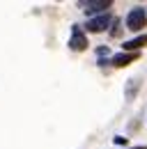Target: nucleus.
Returning a JSON list of instances; mask_svg holds the SVG:
<instances>
[{"label": "nucleus", "mask_w": 147, "mask_h": 149, "mask_svg": "<svg viewBox=\"0 0 147 149\" xmlns=\"http://www.w3.org/2000/svg\"><path fill=\"white\" fill-rule=\"evenodd\" d=\"M136 149H147V147H136Z\"/></svg>", "instance_id": "11"}, {"label": "nucleus", "mask_w": 147, "mask_h": 149, "mask_svg": "<svg viewBox=\"0 0 147 149\" xmlns=\"http://www.w3.org/2000/svg\"><path fill=\"white\" fill-rule=\"evenodd\" d=\"M138 90V80H129V87H127V99H131V94H136Z\"/></svg>", "instance_id": "7"}, {"label": "nucleus", "mask_w": 147, "mask_h": 149, "mask_svg": "<svg viewBox=\"0 0 147 149\" xmlns=\"http://www.w3.org/2000/svg\"><path fill=\"white\" fill-rule=\"evenodd\" d=\"M124 23H127V28L131 32H140V30L147 25V12L143 7H133V9L127 14V21H124Z\"/></svg>", "instance_id": "1"}, {"label": "nucleus", "mask_w": 147, "mask_h": 149, "mask_svg": "<svg viewBox=\"0 0 147 149\" xmlns=\"http://www.w3.org/2000/svg\"><path fill=\"white\" fill-rule=\"evenodd\" d=\"M136 57H138V53H117V55L110 57V64L113 67H127V64H133Z\"/></svg>", "instance_id": "6"}, {"label": "nucleus", "mask_w": 147, "mask_h": 149, "mask_svg": "<svg viewBox=\"0 0 147 149\" xmlns=\"http://www.w3.org/2000/svg\"><path fill=\"white\" fill-rule=\"evenodd\" d=\"M113 142H115V145H127V138H124V135H115Z\"/></svg>", "instance_id": "9"}, {"label": "nucleus", "mask_w": 147, "mask_h": 149, "mask_svg": "<svg viewBox=\"0 0 147 149\" xmlns=\"http://www.w3.org/2000/svg\"><path fill=\"white\" fill-rule=\"evenodd\" d=\"M122 46H124V53H136V51H140L143 46H147V35H138V37L124 41Z\"/></svg>", "instance_id": "5"}, {"label": "nucleus", "mask_w": 147, "mask_h": 149, "mask_svg": "<svg viewBox=\"0 0 147 149\" xmlns=\"http://www.w3.org/2000/svg\"><path fill=\"white\" fill-rule=\"evenodd\" d=\"M69 48H71V51H85V48H88V37L83 35L80 25H71V39H69Z\"/></svg>", "instance_id": "3"}, {"label": "nucleus", "mask_w": 147, "mask_h": 149, "mask_svg": "<svg viewBox=\"0 0 147 149\" xmlns=\"http://www.w3.org/2000/svg\"><path fill=\"white\" fill-rule=\"evenodd\" d=\"M110 25H113V16H110V14H99V16H94V19H90L85 23L88 32H104Z\"/></svg>", "instance_id": "2"}, {"label": "nucleus", "mask_w": 147, "mask_h": 149, "mask_svg": "<svg viewBox=\"0 0 147 149\" xmlns=\"http://www.w3.org/2000/svg\"><path fill=\"white\" fill-rule=\"evenodd\" d=\"M97 53L104 57V55H108V48H106V46H99V48H97Z\"/></svg>", "instance_id": "10"}, {"label": "nucleus", "mask_w": 147, "mask_h": 149, "mask_svg": "<svg viewBox=\"0 0 147 149\" xmlns=\"http://www.w3.org/2000/svg\"><path fill=\"white\" fill-rule=\"evenodd\" d=\"M110 35H113V37H120V35H122V28H120V21H117V19L113 21V30H110Z\"/></svg>", "instance_id": "8"}, {"label": "nucleus", "mask_w": 147, "mask_h": 149, "mask_svg": "<svg viewBox=\"0 0 147 149\" xmlns=\"http://www.w3.org/2000/svg\"><path fill=\"white\" fill-rule=\"evenodd\" d=\"M110 0H88V2H78V7H83V12L85 14H99V12H104V9H108Z\"/></svg>", "instance_id": "4"}]
</instances>
